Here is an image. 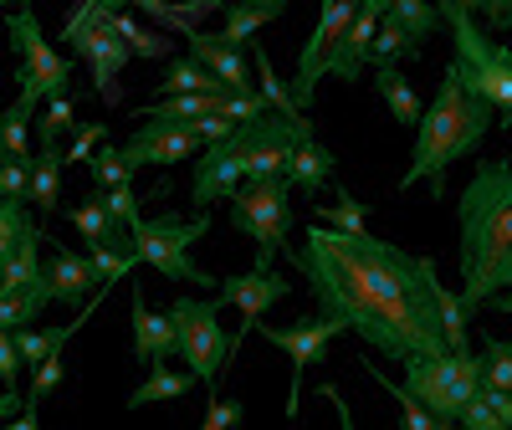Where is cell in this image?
Instances as JSON below:
<instances>
[{"mask_svg": "<svg viewBox=\"0 0 512 430\" xmlns=\"http://www.w3.org/2000/svg\"><path fill=\"white\" fill-rule=\"evenodd\" d=\"M282 256L308 282L318 318L359 333L384 359L410 364L451 354L431 297V256H405L379 236H344L318 221Z\"/></svg>", "mask_w": 512, "mask_h": 430, "instance_id": "obj_1", "label": "cell"}, {"mask_svg": "<svg viewBox=\"0 0 512 430\" xmlns=\"http://www.w3.org/2000/svg\"><path fill=\"white\" fill-rule=\"evenodd\" d=\"M512 292V164L482 159L461 190V303L492 308Z\"/></svg>", "mask_w": 512, "mask_h": 430, "instance_id": "obj_2", "label": "cell"}, {"mask_svg": "<svg viewBox=\"0 0 512 430\" xmlns=\"http://www.w3.org/2000/svg\"><path fill=\"white\" fill-rule=\"evenodd\" d=\"M492 123H497V113L472 88H466L461 72L446 62L431 108L420 113V139L410 149V169L400 175V190H415L425 180L436 195H446V169L456 159H466V154H477Z\"/></svg>", "mask_w": 512, "mask_h": 430, "instance_id": "obj_3", "label": "cell"}, {"mask_svg": "<svg viewBox=\"0 0 512 430\" xmlns=\"http://www.w3.org/2000/svg\"><path fill=\"white\" fill-rule=\"evenodd\" d=\"M436 11H441V26H451V41H456L451 67L461 72V82L492 113H502V123H512V47H502L492 31H482L472 6H461V0H446Z\"/></svg>", "mask_w": 512, "mask_h": 430, "instance_id": "obj_4", "label": "cell"}, {"mask_svg": "<svg viewBox=\"0 0 512 430\" xmlns=\"http://www.w3.org/2000/svg\"><path fill=\"white\" fill-rule=\"evenodd\" d=\"M169 323H175V354L190 364L195 384H205L210 400H216L221 379H226V364H231V333L221 328V308L210 297H175L164 308Z\"/></svg>", "mask_w": 512, "mask_h": 430, "instance_id": "obj_5", "label": "cell"}, {"mask_svg": "<svg viewBox=\"0 0 512 430\" xmlns=\"http://www.w3.org/2000/svg\"><path fill=\"white\" fill-rule=\"evenodd\" d=\"M210 231V215L200 210V215H159V221H139L134 231H128V241H134V256L144 267H154L164 282H190V287H216V277L210 272H200L195 262H190V246L200 241Z\"/></svg>", "mask_w": 512, "mask_h": 430, "instance_id": "obj_6", "label": "cell"}, {"mask_svg": "<svg viewBox=\"0 0 512 430\" xmlns=\"http://www.w3.org/2000/svg\"><path fill=\"white\" fill-rule=\"evenodd\" d=\"M6 31H11V52H16V88H21V98H31V103L67 98V88H72V57H62L47 41L36 11L16 6L6 16Z\"/></svg>", "mask_w": 512, "mask_h": 430, "instance_id": "obj_7", "label": "cell"}, {"mask_svg": "<svg viewBox=\"0 0 512 430\" xmlns=\"http://www.w3.org/2000/svg\"><path fill=\"white\" fill-rule=\"evenodd\" d=\"M405 390L420 400L431 420H461V410L482 395V359L477 354H441V359H410Z\"/></svg>", "mask_w": 512, "mask_h": 430, "instance_id": "obj_8", "label": "cell"}, {"mask_svg": "<svg viewBox=\"0 0 512 430\" xmlns=\"http://www.w3.org/2000/svg\"><path fill=\"white\" fill-rule=\"evenodd\" d=\"M113 16H123L118 0H88V6H77V11L67 16V26H62V41L72 47L77 62L93 67V88H98L103 98H113V77L128 67V57H134V52H128L123 41L113 36Z\"/></svg>", "mask_w": 512, "mask_h": 430, "instance_id": "obj_9", "label": "cell"}, {"mask_svg": "<svg viewBox=\"0 0 512 430\" xmlns=\"http://www.w3.org/2000/svg\"><path fill=\"white\" fill-rule=\"evenodd\" d=\"M287 195H292L287 180H262V185H241L231 200V226L256 241V267H272L287 251V221H292Z\"/></svg>", "mask_w": 512, "mask_h": 430, "instance_id": "obj_10", "label": "cell"}, {"mask_svg": "<svg viewBox=\"0 0 512 430\" xmlns=\"http://www.w3.org/2000/svg\"><path fill=\"white\" fill-rule=\"evenodd\" d=\"M354 11H359V0H323L313 36L303 41V52H297V93H292L297 113L313 108V98H318V77H328L333 52H338V41H344V31H349Z\"/></svg>", "mask_w": 512, "mask_h": 430, "instance_id": "obj_11", "label": "cell"}, {"mask_svg": "<svg viewBox=\"0 0 512 430\" xmlns=\"http://www.w3.org/2000/svg\"><path fill=\"white\" fill-rule=\"evenodd\" d=\"M303 123V118H297ZM297 123H282L277 113L256 118L246 128H236L231 144L246 164V185H262V180H287V164H292V144H297Z\"/></svg>", "mask_w": 512, "mask_h": 430, "instance_id": "obj_12", "label": "cell"}, {"mask_svg": "<svg viewBox=\"0 0 512 430\" xmlns=\"http://www.w3.org/2000/svg\"><path fill=\"white\" fill-rule=\"evenodd\" d=\"M251 333H262L267 343H277V349L292 359V384H287V420L297 425V395H303V374L308 364H318V354L328 349L333 338H344V328L328 323V318H308L297 328H272V323H256Z\"/></svg>", "mask_w": 512, "mask_h": 430, "instance_id": "obj_13", "label": "cell"}, {"mask_svg": "<svg viewBox=\"0 0 512 430\" xmlns=\"http://www.w3.org/2000/svg\"><path fill=\"white\" fill-rule=\"evenodd\" d=\"M292 292V282L287 277H277L272 267H251V272H241V277H226L221 287H216V297H210V303H216V308H241V333L231 338V354H236V343L256 328V323H262L267 318V308H277L282 303V297Z\"/></svg>", "mask_w": 512, "mask_h": 430, "instance_id": "obj_14", "label": "cell"}, {"mask_svg": "<svg viewBox=\"0 0 512 430\" xmlns=\"http://www.w3.org/2000/svg\"><path fill=\"white\" fill-rule=\"evenodd\" d=\"M118 154L128 164V175H134V169H149V164L164 169V164H180V159H200V139H195L190 123H139L134 139Z\"/></svg>", "mask_w": 512, "mask_h": 430, "instance_id": "obj_15", "label": "cell"}, {"mask_svg": "<svg viewBox=\"0 0 512 430\" xmlns=\"http://www.w3.org/2000/svg\"><path fill=\"white\" fill-rule=\"evenodd\" d=\"M384 16H390V0H359V11H354V21H349L344 41H338V52H333L328 77H338V82H354V77H359V72L374 62V36H379Z\"/></svg>", "mask_w": 512, "mask_h": 430, "instance_id": "obj_16", "label": "cell"}, {"mask_svg": "<svg viewBox=\"0 0 512 430\" xmlns=\"http://www.w3.org/2000/svg\"><path fill=\"white\" fill-rule=\"evenodd\" d=\"M241 185H246V164L231 139L216 149H200V159H195V205L200 210H210L216 200H236Z\"/></svg>", "mask_w": 512, "mask_h": 430, "instance_id": "obj_17", "label": "cell"}, {"mask_svg": "<svg viewBox=\"0 0 512 430\" xmlns=\"http://www.w3.org/2000/svg\"><path fill=\"white\" fill-rule=\"evenodd\" d=\"M333 149L313 134V123L303 118L297 123V144H292V164H287V185L303 190V195H323L328 180H333Z\"/></svg>", "mask_w": 512, "mask_h": 430, "instance_id": "obj_18", "label": "cell"}, {"mask_svg": "<svg viewBox=\"0 0 512 430\" xmlns=\"http://www.w3.org/2000/svg\"><path fill=\"white\" fill-rule=\"evenodd\" d=\"M190 57L221 82V93H256V88H251V62H246V52L226 47L216 31H195V36H190Z\"/></svg>", "mask_w": 512, "mask_h": 430, "instance_id": "obj_19", "label": "cell"}, {"mask_svg": "<svg viewBox=\"0 0 512 430\" xmlns=\"http://www.w3.org/2000/svg\"><path fill=\"white\" fill-rule=\"evenodd\" d=\"M93 282H98L93 256H77V251H67V246H52V267H47V292H52V303L82 313V308H88V297H98Z\"/></svg>", "mask_w": 512, "mask_h": 430, "instance_id": "obj_20", "label": "cell"}, {"mask_svg": "<svg viewBox=\"0 0 512 430\" xmlns=\"http://www.w3.org/2000/svg\"><path fill=\"white\" fill-rule=\"evenodd\" d=\"M128 323H134V354L144 369H159L175 354V323H169V313H154L139 287H134V313H128Z\"/></svg>", "mask_w": 512, "mask_h": 430, "instance_id": "obj_21", "label": "cell"}, {"mask_svg": "<svg viewBox=\"0 0 512 430\" xmlns=\"http://www.w3.org/2000/svg\"><path fill=\"white\" fill-rule=\"evenodd\" d=\"M221 16H226V31L221 41L236 52H246V41H256V31H262L267 21L287 16L282 0H221Z\"/></svg>", "mask_w": 512, "mask_h": 430, "instance_id": "obj_22", "label": "cell"}, {"mask_svg": "<svg viewBox=\"0 0 512 430\" xmlns=\"http://www.w3.org/2000/svg\"><path fill=\"white\" fill-rule=\"evenodd\" d=\"M41 221L26 231V241L11 251V262L6 272H0V297H11V292H36V287H47V267H41Z\"/></svg>", "mask_w": 512, "mask_h": 430, "instance_id": "obj_23", "label": "cell"}, {"mask_svg": "<svg viewBox=\"0 0 512 430\" xmlns=\"http://www.w3.org/2000/svg\"><path fill=\"white\" fill-rule=\"evenodd\" d=\"M62 169L67 154L62 149H36L31 154V185H26V205H36V215H52L62 200Z\"/></svg>", "mask_w": 512, "mask_h": 430, "instance_id": "obj_24", "label": "cell"}, {"mask_svg": "<svg viewBox=\"0 0 512 430\" xmlns=\"http://www.w3.org/2000/svg\"><path fill=\"white\" fill-rule=\"evenodd\" d=\"M41 103L21 98L11 108H0V164H31V113Z\"/></svg>", "mask_w": 512, "mask_h": 430, "instance_id": "obj_25", "label": "cell"}, {"mask_svg": "<svg viewBox=\"0 0 512 430\" xmlns=\"http://www.w3.org/2000/svg\"><path fill=\"white\" fill-rule=\"evenodd\" d=\"M159 98H221V82L185 52V57H175V62L164 67V77H159Z\"/></svg>", "mask_w": 512, "mask_h": 430, "instance_id": "obj_26", "label": "cell"}, {"mask_svg": "<svg viewBox=\"0 0 512 430\" xmlns=\"http://www.w3.org/2000/svg\"><path fill=\"white\" fill-rule=\"evenodd\" d=\"M431 297H436V318H441V333H446V349H451V354H472V349H466V333H472V313H466L461 292H451V287L431 272Z\"/></svg>", "mask_w": 512, "mask_h": 430, "instance_id": "obj_27", "label": "cell"}, {"mask_svg": "<svg viewBox=\"0 0 512 430\" xmlns=\"http://www.w3.org/2000/svg\"><path fill=\"white\" fill-rule=\"evenodd\" d=\"M374 88H379V98H384V108L395 113V123H405V128H420V98H415V88L405 82V72L400 67H374Z\"/></svg>", "mask_w": 512, "mask_h": 430, "instance_id": "obj_28", "label": "cell"}, {"mask_svg": "<svg viewBox=\"0 0 512 430\" xmlns=\"http://www.w3.org/2000/svg\"><path fill=\"white\" fill-rule=\"evenodd\" d=\"M190 384H195V374L185 369V374H175V369H149V379L139 384L134 395H128V405L134 410H144V405H164V400H185L190 395Z\"/></svg>", "mask_w": 512, "mask_h": 430, "instance_id": "obj_29", "label": "cell"}, {"mask_svg": "<svg viewBox=\"0 0 512 430\" xmlns=\"http://www.w3.org/2000/svg\"><path fill=\"white\" fill-rule=\"evenodd\" d=\"M72 226L82 231V241H93V251H98V246H128V231L113 226V215L98 205V195H93L88 205L72 210Z\"/></svg>", "mask_w": 512, "mask_h": 430, "instance_id": "obj_30", "label": "cell"}, {"mask_svg": "<svg viewBox=\"0 0 512 430\" xmlns=\"http://www.w3.org/2000/svg\"><path fill=\"white\" fill-rule=\"evenodd\" d=\"M318 226H328V231H344V236H369V226H364V205L338 185L323 205H318Z\"/></svg>", "mask_w": 512, "mask_h": 430, "instance_id": "obj_31", "label": "cell"}, {"mask_svg": "<svg viewBox=\"0 0 512 430\" xmlns=\"http://www.w3.org/2000/svg\"><path fill=\"white\" fill-rule=\"evenodd\" d=\"M390 21L425 52V41H431L436 26H441V11H436V6H420V0H390Z\"/></svg>", "mask_w": 512, "mask_h": 430, "instance_id": "obj_32", "label": "cell"}, {"mask_svg": "<svg viewBox=\"0 0 512 430\" xmlns=\"http://www.w3.org/2000/svg\"><path fill=\"white\" fill-rule=\"evenodd\" d=\"M47 303H52V292H47V287L0 297V333H21L26 323H36L41 313H47Z\"/></svg>", "mask_w": 512, "mask_h": 430, "instance_id": "obj_33", "label": "cell"}, {"mask_svg": "<svg viewBox=\"0 0 512 430\" xmlns=\"http://www.w3.org/2000/svg\"><path fill=\"white\" fill-rule=\"evenodd\" d=\"M77 118H72V98H52L36 108V149H57L62 134H72Z\"/></svg>", "mask_w": 512, "mask_h": 430, "instance_id": "obj_34", "label": "cell"}, {"mask_svg": "<svg viewBox=\"0 0 512 430\" xmlns=\"http://www.w3.org/2000/svg\"><path fill=\"white\" fill-rule=\"evenodd\" d=\"M36 226V215L21 205V200H0V272H6L11 251L26 241V231Z\"/></svg>", "mask_w": 512, "mask_h": 430, "instance_id": "obj_35", "label": "cell"}, {"mask_svg": "<svg viewBox=\"0 0 512 430\" xmlns=\"http://www.w3.org/2000/svg\"><path fill=\"white\" fill-rule=\"evenodd\" d=\"M256 77H262V103L277 108L282 123H297V118H303V113H297V103H292V93H287V82L272 72V57H267L262 47H256Z\"/></svg>", "mask_w": 512, "mask_h": 430, "instance_id": "obj_36", "label": "cell"}, {"mask_svg": "<svg viewBox=\"0 0 512 430\" xmlns=\"http://www.w3.org/2000/svg\"><path fill=\"white\" fill-rule=\"evenodd\" d=\"M482 390H502L512 395V343L507 338H487V349H482Z\"/></svg>", "mask_w": 512, "mask_h": 430, "instance_id": "obj_37", "label": "cell"}, {"mask_svg": "<svg viewBox=\"0 0 512 430\" xmlns=\"http://www.w3.org/2000/svg\"><path fill=\"white\" fill-rule=\"evenodd\" d=\"M144 16H154V21H164V26H180L185 36H195L200 26V16H216L221 11V0H195V6H159V0H144V6H139Z\"/></svg>", "mask_w": 512, "mask_h": 430, "instance_id": "obj_38", "label": "cell"}, {"mask_svg": "<svg viewBox=\"0 0 512 430\" xmlns=\"http://www.w3.org/2000/svg\"><path fill=\"white\" fill-rule=\"evenodd\" d=\"M113 36L123 41L134 57H149V62H159V57H169V41L159 36V31H144V26H134L128 16H113Z\"/></svg>", "mask_w": 512, "mask_h": 430, "instance_id": "obj_39", "label": "cell"}, {"mask_svg": "<svg viewBox=\"0 0 512 430\" xmlns=\"http://www.w3.org/2000/svg\"><path fill=\"white\" fill-rule=\"evenodd\" d=\"M93 185L108 195V190H123V185H134V175H128V164H123V154L113 149V144H103L98 154H93Z\"/></svg>", "mask_w": 512, "mask_h": 430, "instance_id": "obj_40", "label": "cell"}, {"mask_svg": "<svg viewBox=\"0 0 512 430\" xmlns=\"http://www.w3.org/2000/svg\"><path fill=\"white\" fill-rule=\"evenodd\" d=\"M98 205L113 215V226H123V231H134L144 215H139V195H134V185H123V190H108V195H98Z\"/></svg>", "mask_w": 512, "mask_h": 430, "instance_id": "obj_41", "label": "cell"}, {"mask_svg": "<svg viewBox=\"0 0 512 430\" xmlns=\"http://www.w3.org/2000/svg\"><path fill=\"white\" fill-rule=\"evenodd\" d=\"M108 144V123H88V128H77V139L67 149V164H93V154Z\"/></svg>", "mask_w": 512, "mask_h": 430, "instance_id": "obj_42", "label": "cell"}, {"mask_svg": "<svg viewBox=\"0 0 512 430\" xmlns=\"http://www.w3.org/2000/svg\"><path fill=\"white\" fill-rule=\"evenodd\" d=\"M241 415H246V405H241V400H210V410H205L200 430H231V425H241Z\"/></svg>", "mask_w": 512, "mask_h": 430, "instance_id": "obj_43", "label": "cell"}, {"mask_svg": "<svg viewBox=\"0 0 512 430\" xmlns=\"http://www.w3.org/2000/svg\"><path fill=\"white\" fill-rule=\"evenodd\" d=\"M26 185H31V164H0V200L26 205Z\"/></svg>", "mask_w": 512, "mask_h": 430, "instance_id": "obj_44", "label": "cell"}, {"mask_svg": "<svg viewBox=\"0 0 512 430\" xmlns=\"http://www.w3.org/2000/svg\"><path fill=\"white\" fill-rule=\"evenodd\" d=\"M456 425H466V430H507V425H502V420H497V415L482 405V400H472V405H466Z\"/></svg>", "mask_w": 512, "mask_h": 430, "instance_id": "obj_45", "label": "cell"}, {"mask_svg": "<svg viewBox=\"0 0 512 430\" xmlns=\"http://www.w3.org/2000/svg\"><path fill=\"white\" fill-rule=\"evenodd\" d=\"M477 400H482V405H487V410H492L507 430H512V395H502V390H482Z\"/></svg>", "mask_w": 512, "mask_h": 430, "instance_id": "obj_46", "label": "cell"}, {"mask_svg": "<svg viewBox=\"0 0 512 430\" xmlns=\"http://www.w3.org/2000/svg\"><path fill=\"white\" fill-rule=\"evenodd\" d=\"M318 395L338 405V430H354V410H349V400H344V395H338V384H323V390H318Z\"/></svg>", "mask_w": 512, "mask_h": 430, "instance_id": "obj_47", "label": "cell"}, {"mask_svg": "<svg viewBox=\"0 0 512 430\" xmlns=\"http://www.w3.org/2000/svg\"><path fill=\"white\" fill-rule=\"evenodd\" d=\"M21 410H26V395H16V390H0V425L16 420Z\"/></svg>", "mask_w": 512, "mask_h": 430, "instance_id": "obj_48", "label": "cell"}, {"mask_svg": "<svg viewBox=\"0 0 512 430\" xmlns=\"http://www.w3.org/2000/svg\"><path fill=\"white\" fill-rule=\"evenodd\" d=\"M477 21H492V26H512V6H472Z\"/></svg>", "mask_w": 512, "mask_h": 430, "instance_id": "obj_49", "label": "cell"}, {"mask_svg": "<svg viewBox=\"0 0 512 430\" xmlns=\"http://www.w3.org/2000/svg\"><path fill=\"white\" fill-rule=\"evenodd\" d=\"M0 430H41V420H36V405H26V410H21L16 420H6Z\"/></svg>", "mask_w": 512, "mask_h": 430, "instance_id": "obj_50", "label": "cell"}, {"mask_svg": "<svg viewBox=\"0 0 512 430\" xmlns=\"http://www.w3.org/2000/svg\"><path fill=\"white\" fill-rule=\"evenodd\" d=\"M492 308H497V313H507V318H512V292H502V297H497V303H492Z\"/></svg>", "mask_w": 512, "mask_h": 430, "instance_id": "obj_51", "label": "cell"}, {"mask_svg": "<svg viewBox=\"0 0 512 430\" xmlns=\"http://www.w3.org/2000/svg\"><path fill=\"white\" fill-rule=\"evenodd\" d=\"M441 430H466V425H456V420H446V425H441Z\"/></svg>", "mask_w": 512, "mask_h": 430, "instance_id": "obj_52", "label": "cell"}]
</instances>
